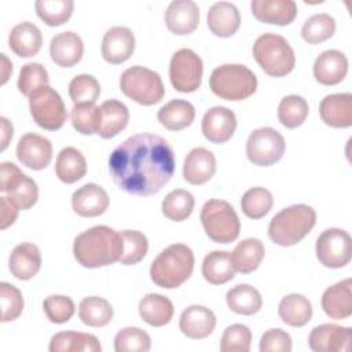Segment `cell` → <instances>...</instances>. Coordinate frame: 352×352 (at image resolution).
<instances>
[{
	"instance_id": "cell-53",
	"label": "cell",
	"mask_w": 352,
	"mask_h": 352,
	"mask_svg": "<svg viewBox=\"0 0 352 352\" xmlns=\"http://www.w3.org/2000/svg\"><path fill=\"white\" fill-rule=\"evenodd\" d=\"M292 337L282 329H270L260 338V352H290Z\"/></svg>"
},
{
	"instance_id": "cell-9",
	"label": "cell",
	"mask_w": 352,
	"mask_h": 352,
	"mask_svg": "<svg viewBox=\"0 0 352 352\" xmlns=\"http://www.w3.org/2000/svg\"><path fill=\"white\" fill-rule=\"evenodd\" d=\"M29 109L33 121L43 129L56 131L67 118L66 106L60 95L50 85L40 87L29 96Z\"/></svg>"
},
{
	"instance_id": "cell-35",
	"label": "cell",
	"mask_w": 352,
	"mask_h": 352,
	"mask_svg": "<svg viewBox=\"0 0 352 352\" xmlns=\"http://www.w3.org/2000/svg\"><path fill=\"white\" fill-rule=\"evenodd\" d=\"M58 179L66 184H73L87 173V161L82 153L74 147H65L59 151L55 162Z\"/></svg>"
},
{
	"instance_id": "cell-8",
	"label": "cell",
	"mask_w": 352,
	"mask_h": 352,
	"mask_svg": "<svg viewBox=\"0 0 352 352\" xmlns=\"http://www.w3.org/2000/svg\"><path fill=\"white\" fill-rule=\"evenodd\" d=\"M120 88L125 96L143 106L155 104L165 95L160 74L143 66H132L124 70L120 77Z\"/></svg>"
},
{
	"instance_id": "cell-19",
	"label": "cell",
	"mask_w": 352,
	"mask_h": 352,
	"mask_svg": "<svg viewBox=\"0 0 352 352\" xmlns=\"http://www.w3.org/2000/svg\"><path fill=\"white\" fill-rule=\"evenodd\" d=\"M216 327V316L212 309L204 305L187 307L179 319L180 331L192 340L206 338Z\"/></svg>"
},
{
	"instance_id": "cell-20",
	"label": "cell",
	"mask_w": 352,
	"mask_h": 352,
	"mask_svg": "<svg viewBox=\"0 0 352 352\" xmlns=\"http://www.w3.org/2000/svg\"><path fill=\"white\" fill-rule=\"evenodd\" d=\"M348 73V59L338 50H326L314 62V77L322 85H336Z\"/></svg>"
},
{
	"instance_id": "cell-56",
	"label": "cell",
	"mask_w": 352,
	"mask_h": 352,
	"mask_svg": "<svg viewBox=\"0 0 352 352\" xmlns=\"http://www.w3.org/2000/svg\"><path fill=\"white\" fill-rule=\"evenodd\" d=\"M1 85L7 82L10 74L12 73V63L8 60L6 54H1Z\"/></svg>"
},
{
	"instance_id": "cell-4",
	"label": "cell",
	"mask_w": 352,
	"mask_h": 352,
	"mask_svg": "<svg viewBox=\"0 0 352 352\" xmlns=\"http://www.w3.org/2000/svg\"><path fill=\"white\" fill-rule=\"evenodd\" d=\"M316 224L314 208L297 204L279 210L268 224L270 239L279 246H292L305 238Z\"/></svg>"
},
{
	"instance_id": "cell-6",
	"label": "cell",
	"mask_w": 352,
	"mask_h": 352,
	"mask_svg": "<svg viewBox=\"0 0 352 352\" xmlns=\"http://www.w3.org/2000/svg\"><path fill=\"white\" fill-rule=\"evenodd\" d=\"M252 51L258 66L271 77H283L294 69V50L280 34L264 33L258 36Z\"/></svg>"
},
{
	"instance_id": "cell-13",
	"label": "cell",
	"mask_w": 352,
	"mask_h": 352,
	"mask_svg": "<svg viewBox=\"0 0 352 352\" xmlns=\"http://www.w3.org/2000/svg\"><path fill=\"white\" fill-rule=\"evenodd\" d=\"M315 252L319 263L327 268H341L351 261V235L337 227L324 230L316 239Z\"/></svg>"
},
{
	"instance_id": "cell-29",
	"label": "cell",
	"mask_w": 352,
	"mask_h": 352,
	"mask_svg": "<svg viewBox=\"0 0 352 352\" xmlns=\"http://www.w3.org/2000/svg\"><path fill=\"white\" fill-rule=\"evenodd\" d=\"M241 26V14L234 3L217 1L208 11V28L219 37H231Z\"/></svg>"
},
{
	"instance_id": "cell-39",
	"label": "cell",
	"mask_w": 352,
	"mask_h": 352,
	"mask_svg": "<svg viewBox=\"0 0 352 352\" xmlns=\"http://www.w3.org/2000/svg\"><path fill=\"white\" fill-rule=\"evenodd\" d=\"M78 316L87 326L103 327L113 319V307L102 297L89 296L80 301Z\"/></svg>"
},
{
	"instance_id": "cell-28",
	"label": "cell",
	"mask_w": 352,
	"mask_h": 352,
	"mask_svg": "<svg viewBox=\"0 0 352 352\" xmlns=\"http://www.w3.org/2000/svg\"><path fill=\"white\" fill-rule=\"evenodd\" d=\"M129 121L128 107L117 100L109 99L99 106V120L96 133L103 139H110L117 136Z\"/></svg>"
},
{
	"instance_id": "cell-40",
	"label": "cell",
	"mask_w": 352,
	"mask_h": 352,
	"mask_svg": "<svg viewBox=\"0 0 352 352\" xmlns=\"http://www.w3.org/2000/svg\"><path fill=\"white\" fill-rule=\"evenodd\" d=\"M195 199L192 194L183 188H176L170 191L161 204V209L165 217L172 221H183L188 219L192 213Z\"/></svg>"
},
{
	"instance_id": "cell-37",
	"label": "cell",
	"mask_w": 352,
	"mask_h": 352,
	"mask_svg": "<svg viewBox=\"0 0 352 352\" xmlns=\"http://www.w3.org/2000/svg\"><path fill=\"white\" fill-rule=\"evenodd\" d=\"M226 301L232 312L245 316L257 314L263 307L260 292L248 283L236 285L230 289L226 294Z\"/></svg>"
},
{
	"instance_id": "cell-51",
	"label": "cell",
	"mask_w": 352,
	"mask_h": 352,
	"mask_svg": "<svg viewBox=\"0 0 352 352\" xmlns=\"http://www.w3.org/2000/svg\"><path fill=\"white\" fill-rule=\"evenodd\" d=\"M1 300V322H11L19 318L23 311V297L18 287L8 282L0 283Z\"/></svg>"
},
{
	"instance_id": "cell-55",
	"label": "cell",
	"mask_w": 352,
	"mask_h": 352,
	"mask_svg": "<svg viewBox=\"0 0 352 352\" xmlns=\"http://www.w3.org/2000/svg\"><path fill=\"white\" fill-rule=\"evenodd\" d=\"M0 124H1V151H3L7 148L14 132H12V124L6 117H0Z\"/></svg>"
},
{
	"instance_id": "cell-52",
	"label": "cell",
	"mask_w": 352,
	"mask_h": 352,
	"mask_svg": "<svg viewBox=\"0 0 352 352\" xmlns=\"http://www.w3.org/2000/svg\"><path fill=\"white\" fill-rule=\"evenodd\" d=\"M43 309L50 322L62 324L72 319L76 311V305L67 296L52 294L43 301Z\"/></svg>"
},
{
	"instance_id": "cell-43",
	"label": "cell",
	"mask_w": 352,
	"mask_h": 352,
	"mask_svg": "<svg viewBox=\"0 0 352 352\" xmlns=\"http://www.w3.org/2000/svg\"><path fill=\"white\" fill-rule=\"evenodd\" d=\"M309 113V106L302 96L287 95L278 106V120L286 128L300 126Z\"/></svg>"
},
{
	"instance_id": "cell-49",
	"label": "cell",
	"mask_w": 352,
	"mask_h": 352,
	"mask_svg": "<svg viewBox=\"0 0 352 352\" xmlns=\"http://www.w3.org/2000/svg\"><path fill=\"white\" fill-rule=\"evenodd\" d=\"M252 345V331L246 324L234 323L226 327L220 338L223 352H249Z\"/></svg>"
},
{
	"instance_id": "cell-12",
	"label": "cell",
	"mask_w": 352,
	"mask_h": 352,
	"mask_svg": "<svg viewBox=\"0 0 352 352\" xmlns=\"http://www.w3.org/2000/svg\"><path fill=\"white\" fill-rule=\"evenodd\" d=\"M204 63L201 56L190 48L177 50L169 63V78L179 92H194L201 87Z\"/></svg>"
},
{
	"instance_id": "cell-44",
	"label": "cell",
	"mask_w": 352,
	"mask_h": 352,
	"mask_svg": "<svg viewBox=\"0 0 352 352\" xmlns=\"http://www.w3.org/2000/svg\"><path fill=\"white\" fill-rule=\"evenodd\" d=\"M274 205L272 194L264 187L249 188L241 199V208L245 216L257 220L270 213Z\"/></svg>"
},
{
	"instance_id": "cell-22",
	"label": "cell",
	"mask_w": 352,
	"mask_h": 352,
	"mask_svg": "<svg viewBox=\"0 0 352 352\" xmlns=\"http://www.w3.org/2000/svg\"><path fill=\"white\" fill-rule=\"evenodd\" d=\"M322 308L334 320L352 315V279L346 278L327 287L322 294Z\"/></svg>"
},
{
	"instance_id": "cell-34",
	"label": "cell",
	"mask_w": 352,
	"mask_h": 352,
	"mask_svg": "<svg viewBox=\"0 0 352 352\" xmlns=\"http://www.w3.org/2000/svg\"><path fill=\"white\" fill-rule=\"evenodd\" d=\"M279 318L292 327H302L312 318L311 301L298 293L285 296L278 305Z\"/></svg>"
},
{
	"instance_id": "cell-2",
	"label": "cell",
	"mask_w": 352,
	"mask_h": 352,
	"mask_svg": "<svg viewBox=\"0 0 352 352\" xmlns=\"http://www.w3.org/2000/svg\"><path fill=\"white\" fill-rule=\"evenodd\" d=\"M122 253L121 234L107 226L91 227L74 238L73 254L85 268H99L120 261Z\"/></svg>"
},
{
	"instance_id": "cell-30",
	"label": "cell",
	"mask_w": 352,
	"mask_h": 352,
	"mask_svg": "<svg viewBox=\"0 0 352 352\" xmlns=\"http://www.w3.org/2000/svg\"><path fill=\"white\" fill-rule=\"evenodd\" d=\"M43 44V36L40 29L29 22L23 21L15 25L8 36V45L15 55L21 58H30L38 54Z\"/></svg>"
},
{
	"instance_id": "cell-47",
	"label": "cell",
	"mask_w": 352,
	"mask_h": 352,
	"mask_svg": "<svg viewBox=\"0 0 352 352\" xmlns=\"http://www.w3.org/2000/svg\"><path fill=\"white\" fill-rule=\"evenodd\" d=\"M48 82L50 78L47 69L38 62H29L21 67L16 85L22 95L30 96L32 92H34L40 87L48 85Z\"/></svg>"
},
{
	"instance_id": "cell-18",
	"label": "cell",
	"mask_w": 352,
	"mask_h": 352,
	"mask_svg": "<svg viewBox=\"0 0 352 352\" xmlns=\"http://www.w3.org/2000/svg\"><path fill=\"white\" fill-rule=\"evenodd\" d=\"M199 23V8L192 0H173L165 11V25L177 36L192 33Z\"/></svg>"
},
{
	"instance_id": "cell-26",
	"label": "cell",
	"mask_w": 352,
	"mask_h": 352,
	"mask_svg": "<svg viewBox=\"0 0 352 352\" xmlns=\"http://www.w3.org/2000/svg\"><path fill=\"white\" fill-rule=\"evenodd\" d=\"M84 54V43L74 32H62L55 34L50 43L51 59L60 67H73Z\"/></svg>"
},
{
	"instance_id": "cell-14",
	"label": "cell",
	"mask_w": 352,
	"mask_h": 352,
	"mask_svg": "<svg viewBox=\"0 0 352 352\" xmlns=\"http://www.w3.org/2000/svg\"><path fill=\"white\" fill-rule=\"evenodd\" d=\"M315 352H348L352 348V329L334 323H323L312 329L308 337Z\"/></svg>"
},
{
	"instance_id": "cell-54",
	"label": "cell",
	"mask_w": 352,
	"mask_h": 352,
	"mask_svg": "<svg viewBox=\"0 0 352 352\" xmlns=\"http://www.w3.org/2000/svg\"><path fill=\"white\" fill-rule=\"evenodd\" d=\"M0 210H1V230L8 228L11 224L15 223L19 209L6 197L1 195L0 197Z\"/></svg>"
},
{
	"instance_id": "cell-41",
	"label": "cell",
	"mask_w": 352,
	"mask_h": 352,
	"mask_svg": "<svg viewBox=\"0 0 352 352\" xmlns=\"http://www.w3.org/2000/svg\"><path fill=\"white\" fill-rule=\"evenodd\" d=\"M34 8L45 25L59 26L70 19L74 3L73 0H37Z\"/></svg>"
},
{
	"instance_id": "cell-32",
	"label": "cell",
	"mask_w": 352,
	"mask_h": 352,
	"mask_svg": "<svg viewBox=\"0 0 352 352\" xmlns=\"http://www.w3.org/2000/svg\"><path fill=\"white\" fill-rule=\"evenodd\" d=\"M51 352H100L99 340L89 333L59 331L50 341Z\"/></svg>"
},
{
	"instance_id": "cell-17",
	"label": "cell",
	"mask_w": 352,
	"mask_h": 352,
	"mask_svg": "<svg viewBox=\"0 0 352 352\" xmlns=\"http://www.w3.org/2000/svg\"><path fill=\"white\" fill-rule=\"evenodd\" d=\"M102 56L111 65H118L131 58L135 51V36L129 28L114 26L109 29L102 40Z\"/></svg>"
},
{
	"instance_id": "cell-33",
	"label": "cell",
	"mask_w": 352,
	"mask_h": 352,
	"mask_svg": "<svg viewBox=\"0 0 352 352\" xmlns=\"http://www.w3.org/2000/svg\"><path fill=\"white\" fill-rule=\"evenodd\" d=\"M157 118L162 126L169 131H182L190 126L195 118L194 106L183 99H173L165 103L157 113Z\"/></svg>"
},
{
	"instance_id": "cell-36",
	"label": "cell",
	"mask_w": 352,
	"mask_h": 352,
	"mask_svg": "<svg viewBox=\"0 0 352 352\" xmlns=\"http://www.w3.org/2000/svg\"><path fill=\"white\" fill-rule=\"evenodd\" d=\"M265 254L264 245L257 238H246L241 241L231 253V261L235 271L250 274L256 271Z\"/></svg>"
},
{
	"instance_id": "cell-3",
	"label": "cell",
	"mask_w": 352,
	"mask_h": 352,
	"mask_svg": "<svg viewBox=\"0 0 352 352\" xmlns=\"http://www.w3.org/2000/svg\"><path fill=\"white\" fill-rule=\"evenodd\" d=\"M194 253L184 243L165 248L151 263L150 278L154 285L164 289L182 286L192 274Z\"/></svg>"
},
{
	"instance_id": "cell-7",
	"label": "cell",
	"mask_w": 352,
	"mask_h": 352,
	"mask_svg": "<svg viewBox=\"0 0 352 352\" xmlns=\"http://www.w3.org/2000/svg\"><path fill=\"white\" fill-rule=\"evenodd\" d=\"M205 234L216 243H230L239 236L241 221L224 199H209L204 204L199 214Z\"/></svg>"
},
{
	"instance_id": "cell-11",
	"label": "cell",
	"mask_w": 352,
	"mask_h": 352,
	"mask_svg": "<svg viewBox=\"0 0 352 352\" xmlns=\"http://www.w3.org/2000/svg\"><path fill=\"white\" fill-rule=\"evenodd\" d=\"M285 148L283 136L271 126L254 129L246 140V157L257 166L274 165L283 157Z\"/></svg>"
},
{
	"instance_id": "cell-5",
	"label": "cell",
	"mask_w": 352,
	"mask_h": 352,
	"mask_svg": "<svg viewBox=\"0 0 352 352\" xmlns=\"http://www.w3.org/2000/svg\"><path fill=\"white\" fill-rule=\"evenodd\" d=\"M210 91L224 100H243L257 89L254 73L239 63H226L216 67L209 77Z\"/></svg>"
},
{
	"instance_id": "cell-15",
	"label": "cell",
	"mask_w": 352,
	"mask_h": 352,
	"mask_svg": "<svg viewBox=\"0 0 352 352\" xmlns=\"http://www.w3.org/2000/svg\"><path fill=\"white\" fill-rule=\"evenodd\" d=\"M18 161L33 170L47 168L52 160V143L38 133H25L16 144Z\"/></svg>"
},
{
	"instance_id": "cell-38",
	"label": "cell",
	"mask_w": 352,
	"mask_h": 352,
	"mask_svg": "<svg viewBox=\"0 0 352 352\" xmlns=\"http://www.w3.org/2000/svg\"><path fill=\"white\" fill-rule=\"evenodd\" d=\"M202 275L212 285H223L235 276V268L231 261V253L213 250L202 261Z\"/></svg>"
},
{
	"instance_id": "cell-46",
	"label": "cell",
	"mask_w": 352,
	"mask_h": 352,
	"mask_svg": "<svg viewBox=\"0 0 352 352\" xmlns=\"http://www.w3.org/2000/svg\"><path fill=\"white\" fill-rule=\"evenodd\" d=\"M150 348V336L139 327L121 329L114 337L116 352H147Z\"/></svg>"
},
{
	"instance_id": "cell-21",
	"label": "cell",
	"mask_w": 352,
	"mask_h": 352,
	"mask_svg": "<svg viewBox=\"0 0 352 352\" xmlns=\"http://www.w3.org/2000/svg\"><path fill=\"white\" fill-rule=\"evenodd\" d=\"M72 206L81 217H96L106 212L109 195L103 187L95 183H87L73 192Z\"/></svg>"
},
{
	"instance_id": "cell-16",
	"label": "cell",
	"mask_w": 352,
	"mask_h": 352,
	"mask_svg": "<svg viewBox=\"0 0 352 352\" xmlns=\"http://www.w3.org/2000/svg\"><path fill=\"white\" fill-rule=\"evenodd\" d=\"M236 129L235 113L226 106L210 107L202 117V135L214 144L228 142Z\"/></svg>"
},
{
	"instance_id": "cell-50",
	"label": "cell",
	"mask_w": 352,
	"mask_h": 352,
	"mask_svg": "<svg viewBox=\"0 0 352 352\" xmlns=\"http://www.w3.org/2000/svg\"><path fill=\"white\" fill-rule=\"evenodd\" d=\"M72 125L81 135H94L98 129L99 106L95 103H78L74 104L70 111Z\"/></svg>"
},
{
	"instance_id": "cell-1",
	"label": "cell",
	"mask_w": 352,
	"mask_h": 352,
	"mask_svg": "<svg viewBox=\"0 0 352 352\" xmlns=\"http://www.w3.org/2000/svg\"><path fill=\"white\" fill-rule=\"evenodd\" d=\"M109 170L122 191L150 197L172 179L175 154L164 138L147 132L136 133L113 150Z\"/></svg>"
},
{
	"instance_id": "cell-25",
	"label": "cell",
	"mask_w": 352,
	"mask_h": 352,
	"mask_svg": "<svg viewBox=\"0 0 352 352\" xmlns=\"http://www.w3.org/2000/svg\"><path fill=\"white\" fill-rule=\"evenodd\" d=\"M216 172V158L205 147L192 148L184 158L183 177L187 183L199 186L209 182Z\"/></svg>"
},
{
	"instance_id": "cell-10",
	"label": "cell",
	"mask_w": 352,
	"mask_h": 352,
	"mask_svg": "<svg viewBox=\"0 0 352 352\" xmlns=\"http://www.w3.org/2000/svg\"><path fill=\"white\" fill-rule=\"evenodd\" d=\"M0 191L19 209H30L38 198L36 182L25 175L15 164L1 162L0 165Z\"/></svg>"
},
{
	"instance_id": "cell-24",
	"label": "cell",
	"mask_w": 352,
	"mask_h": 352,
	"mask_svg": "<svg viewBox=\"0 0 352 352\" xmlns=\"http://www.w3.org/2000/svg\"><path fill=\"white\" fill-rule=\"evenodd\" d=\"M322 121L331 128H348L352 125V94H331L319 104Z\"/></svg>"
},
{
	"instance_id": "cell-42",
	"label": "cell",
	"mask_w": 352,
	"mask_h": 352,
	"mask_svg": "<svg viewBox=\"0 0 352 352\" xmlns=\"http://www.w3.org/2000/svg\"><path fill=\"white\" fill-rule=\"evenodd\" d=\"M336 32V19L326 12L315 14L309 16L302 28H301V37L308 44H320L329 40Z\"/></svg>"
},
{
	"instance_id": "cell-48",
	"label": "cell",
	"mask_w": 352,
	"mask_h": 352,
	"mask_svg": "<svg viewBox=\"0 0 352 352\" xmlns=\"http://www.w3.org/2000/svg\"><path fill=\"white\" fill-rule=\"evenodd\" d=\"M100 95V84L91 74H78L69 82V96L74 104L95 103Z\"/></svg>"
},
{
	"instance_id": "cell-45",
	"label": "cell",
	"mask_w": 352,
	"mask_h": 352,
	"mask_svg": "<svg viewBox=\"0 0 352 352\" xmlns=\"http://www.w3.org/2000/svg\"><path fill=\"white\" fill-rule=\"evenodd\" d=\"M120 234L122 238V253L120 263L124 265H133L142 261L148 250L146 235L136 230H124Z\"/></svg>"
},
{
	"instance_id": "cell-23",
	"label": "cell",
	"mask_w": 352,
	"mask_h": 352,
	"mask_svg": "<svg viewBox=\"0 0 352 352\" xmlns=\"http://www.w3.org/2000/svg\"><path fill=\"white\" fill-rule=\"evenodd\" d=\"M253 16L264 23L285 26L297 16V4L293 0H252Z\"/></svg>"
},
{
	"instance_id": "cell-31",
	"label": "cell",
	"mask_w": 352,
	"mask_h": 352,
	"mask_svg": "<svg viewBox=\"0 0 352 352\" xmlns=\"http://www.w3.org/2000/svg\"><path fill=\"white\" fill-rule=\"evenodd\" d=\"M139 315L150 326L162 327L173 316L175 308L172 301L158 293H148L139 301Z\"/></svg>"
},
{
	"instance_id": "cell-27",
	"label": "cell",
	"mask_w": 352,
	"mask_h": 352,
	"mask_svg": "<svg viewBox=\"0 0 352 352\" xmlns=\"http://www.w3.org/2000/svg\"><path fill=\"white\" fill-rule=\"evenodd\" d=\"M41 267L40 249L32 242H23L16 245L8 258V268L11 274L21 280H29Z\"/></svg>"
}]
</instances>
